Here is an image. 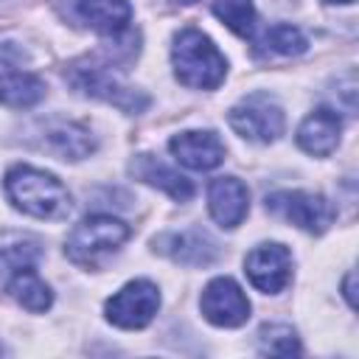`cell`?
Segmentation results:
<instances>
[{"mask_svg":"<svg viewBox=\"0 0 359 359\" xmlns=\"http://www.w3.org/2000/svg\"><path fill=\"white\" fill-rule=\"evenodd\" d=\"M3 191L20 213L42 219V222H62L73 210V199L67 188L62 185V180L53 177L50 171H42L25 163L11 165L6 171Z\"/></svg>","mask_w":359,"mask_h":359,"instance_id":"cell-1","label":"cell"},{"mask_svg":"<svg viewBox=\"0 0 359 359\" xmlns=\"http://www.w3.org/2000/svg\"><path fill=\"white\" fill-rule=\"evenodd\" d=\"M171 67L191 90H216L227 76V59L199 28H180L171 42Z\"/></svg>","mask_w":359,"mask_h":359,"instance_id":"cell-2","label":"cell"},{"mask_svg":"<svg viewBox=\"0 0 359 359\" xmlns=\"http://www.w3.org/2000/svg\"><path fill=\"white\" fill-rule=\"evenodd\" d=\"M129 236H132V227L126 222L107 213H95L81 219L70 230L65 241V255L81 269H101L115 252H121Z\"/></svg>","mask_w":359,"mask_h":359,"instance_id":"cell-3","label":"cell"},{"mask_svg":"<svg viewBox=\"0 0 359 359\" xmlns=\"http://www.w3.org/2000/svg\"><path fill=\"white\" fill-rule=\"evenodd\" d=\"M65 79H67L81 95L107 101V104L118 107V109L126 112V115H140V112H146L149 104H151V98H149L140 87L126 84V81L112 70V62L79 59V62H73V65L65 70Z\"/></svg>","mask_w":359,"mask_h":359,"instance_id":"cell-4","label":"cell"},{"mask_svg":"<svg viewBox=\"0 0 359 359\" xmlns=\"http://www.w3.org/2000/svg\"><path fill=\"white\" fill-rule=\"evenodd\" d=\"M230 129L250 143H275L286 129L283 107L266 93H250L227 112Z\"/></svg>","mask_w":359,"mask_h":359,"instance_id":"cell-5","label":"cell"},{"mask_svg":"<svg viewBox=\"0 0 359 359\" xmlns=\"http://www.w3.org/2000/svg\"><path fill=\"white\" fill-rule=\"evenodd\" d=\"M264 205L266 213H272L275 219H283L311 236H323L337 219L334 205L323 194H311V191H275L266 196Z\"/></svg>","mask_w":359,"mask_h":359,"instance_id":"cell-6","label":"cell"},{"mask_svg":"<svg viewBox=\"0 0 359 359\" xmlns=\"http://www.w3.org/2000/svg\"><path fill=\"white\" fill-rule=\"evenodd\" d=\"M157 311H160V289L146 278H135V280L123 283L104 303L107 323H112L115 328H123V331L146 328L157 317Z\"/></svg>","mask_w":359,"mask_h":359,"instance_id":"cell-7","label":"cell"},{"mask_svg":"<svg viewBox=\"0 0 359 359\" xmlns=\"http://www.w3.org/2000/svg\"><path fill=\"white\" fill-rule=\"evenodd\" d=\"M250 300L244 294V289L222 275V278H213L205 289H202V297H199V311L202 317L216 325V328H238L250 320Z\"/></svg>","mask_w":359,"mask_h":359,"instance_id":"cell-8","label":"cell"},{"mask_svg":"<svg viewBox=\"0 0 359 359\" xmlns=\"http://www.w3.org/2000/svg\"><path fill=\"white\" fill-rule=\"evenodd\" d=\"M244 272L258 292L280 294L292 283V252L278 241H264L247 252Z\"/></svg>","mask_w":359,"mask_h":359,"instance_id":"cell-9","label":"cell"},{"mask_svg":"<svg viewBox=\"0 0 359 359\" xmlns=\"http://www.w3.org/2000/svg\"><path fill=\"white\" fill-rule=\"evenodd\" d=\"M151 250L177 264H185V266H210L222 255L216 238L210 233H205L202 227L160 233L151 238Z\"/></svg>","mask_w":359,"mask_h":359,"instance_id":"cell-10","label":"cell"},{"mask_svg":"<svg viewBox=\"0 0 359 359\" xmlns=\"http://www.w3.org/2000/svg\"><path fill=\"white\" fill-rule=\"evenodd\" d=\"M171 157L191 171H213L224 163V143L213 129H185L168 140Z\"/></svg>","mask_w":359,"mask_h":359,"instance_id":"cell-11","label":"cell"},{"mask_svg":"<svg viewBox=\"0 0 359 359\" xmlns=\"http://www.w3.org/2000/svg\"><path fill=\"white\" fill-rule=\"evenodd\" d=\"M36 146L50 151L59 160H81L95 151V135L90 132V126H84L79 121L56 118V121L39 123Z\"/></svg>","mask_w":359,"mask_h":359,"instance_id":"cell-12","label":"cell"},{"mask_svg":"<svg viewBox=\"0 0 359 359\" xmlns=\"http://www.w3.org/2000/svg\"><path fill=\"white\" fill-rule=\"evenodd\" d=\"M208 210L213 222L224 230H233L244 222L250 210V191L238 177H216L208 185Z\"/></svg>","mask_w":359,"mask_h":359,"instance_id":"cell-13","label":"cell"},{"mask_svg":"<svg viewBox=\"0 0 359 359\" xmlns=\"http://www.w3.org/2000/svg\"><path fill=\"white\" fill-rule=\"evenodd\" d=\"M339 135H342V118L339 112H334L331 107H317L314 112H309L300 126H297V146L311 154V157H328L337 146H339Z\"/></svg>","mask_w":359,"mask_h":359,"instance_id":"cell-14","label":"cell"},{"mask_svg":"<svg viewBox=\"0 0 359 359\" xmlns=\"http://www.w3.org/2000/svg\"><path fill=\"white\" fill-rule=\"evenodd\" d=\"M73 14L84 28L101 36H121L129 31L132 3L129 0H76Z\"/></svg>","mask_w":359,"mask_h":359,"instance_id":"cell-15","label":"cell"},{"mask_svg":"<svg viewBox=\"0 0 359 359\" xmlns=\"http://www.w3.org/2000/svg\"><path fill=\"white\" fill-rule=\"evenodd\" d=\"M129 174L163 194H168L174 202H188L194 196V182L188 177H182L180 171H174L171 165H165L160 157L140 151L129 160Z\"/></svg>","mask_w":359,"mask_h":359,"instance_id":"cell-16","label":"cell"},{"mask_svg":"<svg viewBox=\"0 0 359 359\" xmlns=\"http://www.w3.org/2000/svg\"><path fill=\"white\" fill-rule=\"evenodd\" d=\"M45 81L25 70L0 73V104L8 109H31L45 98Z\"/></svg>","mask_w":359,"mask_h":359,"instance_id":"cell-17","label":"cell"},{"mask_svg":"<svg viewBox=\"0 0 359 359\" xmlns=\"http://www.w3.org/2000/svg\"><path fill=\"white\" fill-rule=\"evenodd\" d=\"M3 283H6V292H8L22 309H28V311H34V314H42V311H48V309L53 306V292H50V286L34 272V266L8 275Z\"/></svg>","mask_w":359,"mask_h":359,"instance_id":"cell-18","label":"cell"},{"mask_svg":"<svg viewBox=\"0 0 359 359\" xmlns=\"http://www.w3.org/2000/svg\"><path fill=\"white\" fill-rule=\"evenodd\" d=\"M258 351L264 356H297L303 348H300V337L292 325L266 323L258 328Z\"/></svg>","mask_w":359,"mask_h":359,"instance_id":"cell-19","label":"cell"},{"mask_svg":"<svg viewBox=\"0 0 359 359\" xmlns=\"http://www.w3.org/2000/svg\"><path fill=\"white\" fill-rule=\"evenodd\" d=\"M213 14L238 36H252L255 31V3L252 0H213Z\"/></svg>","mask_w":359,"mask_h":359,"instance_id":"cell-20","label":"cell"},{"mask_svg":"<svg viewBox=\"0 0 359 359\" xmlns=\"http://www.w3.org/2000/svg\"><path fill=\"white\" fill-rule=\"evenodd\" d=\"M264 48L272 50V53H280V56H300L309 48V39L303 36L300 28L280 22V25H272L264 34Z\"/></svg>","mask_w":359,"mask_h":359,"instance_id":"cell-21","label":"cell"},{"mask_svg":"<svg viewBox=\"0 0 359 359\" xmlns=\"http://www.w3.org/2000/svg\"><path fill=\"white\" fill-rule=\"evenodd\" d=\"M36 261H39V247L34 241H20V244L0 247V278L6 280L8 275H14L20 269L36 266Z\"/></svg>","mask_w":359,"mask_h":359,"instance_id":"cell-22","label":"cell"},{"mask_svg":"<svg viewBox=\"0 0 359 359\" xmlns=\"http://www.w3.org/2000/svg\"><path fill=\"white\" fill-rule=\"evenodd\" d=\"M353 280H356V272L351 269V272L345 275V280H342V294H345V300H348V306H351V309H356V292H353Z\"/></svg>","mask_w":359,"mask_h":359,"instance_id":"cell-23","label":"cell"},{"mask_svg":"<svg viewBox=\"0 0 359 359\" xmlns=\"http://www.w3.org/2000/svg\"><path fill=\"white\" fill-rule=\"evenodd\" d=\"M325 3H345V6H348V3H353V0H325Z\"/></svg>","mask_w":359,"mask_h":359,"instance_id":"cell-24","label":"cell"},{"mask_svg":"<svg viewBox=\"0 0 359 359\" xmlns=\"http://www.w3.org/2000/svg\"><path fill=\"white\" fill-rule=\"evenodd\" d=\"M180 3H196V0H180Z\"/></svg>","mask_w":359,"mask_h":359,"instance_id":"cell-25","label":"cell"},{"mask_svg":"<svg viewBox=\"0 0 359 359\" xmlns=\"http://www.w3.org/2000/svg\"><path fill=\"white\" fill-rule=\"evenodd\" d=\"M0 353H6V348H3V345H0Z\"/></svg>","mask_w":359,"mask_h":359,"instance_id":"cell-26","label":"cell"}]
</instances>
